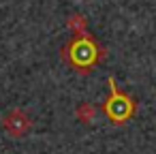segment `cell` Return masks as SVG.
I'll return each mask as SVG.
<instances>
[{
    "instance_id": "obj_5",
    "label": "cell",
    "mask_w": 156,
    "mask_h": 154,
    "mask_svg": "<svg viewBox=\"0 0 156 154\" xmlns=\"http://www.w3.org/2000/svg\"><path fill=\"white\" fill-rule=\"evenodd\" d=\"M75 116L79 122H92L96 118V107L92 103H81L77 109H75Z\"/></svg>"
},
{
    "instance_id": "obj_2",
    "label": "cell",
    "mask_w": 156,
    "mask_h": 154,
    "mask_svg": "<svg viewBox=\"0 0 156 154\" xmlns=\"http://www.w3.org/2000/svg\"><path fill=\"white\" fill-rule=\"evenodd\" d=\"M107 84H109V98L103 103L101 109H103V113L107 116V120H109L111 124H115V126L126 124V122L135 116L137 103H135V98H133L130 94H126V92L115 84L113 77H109Z\"/></svg>"
},
{
    "instance_id": "obj_3",
    "label": "cell",
    "mask_w": 156,
    "mask_h": 154,
    "mask_svg": "<svg viewBox=\"0 0 156 154\" xmlns=\"http://www.w3.org/2000/svg\"><path fill=\"white\" fill-rule=\"evenodd\" d=\"M2 126H5V131H7L13 139H20V137H26V135L30 133L32 120H30V116H28L24 109L13 107V109L2 118Z\"/></svg>"
},
{
    "instance_id": "obj_4",
    "label": "cell",
    "mask_w": 156,
    "mask_h": 154,
    "mask_svg": "<svg viewBox=\"0 0 156 154\" xmlns=\"http://www.w3.org/2000/svg\"><path fill=\"white\" fill-rule=\"evenodd\" d=\"M66 26L71 28V32L77 37V34H86L88 32V20L79 13H73L69 20H66Z\"/></svg>"
},
{
    "instance_id": "obj_1",
    "label": "cell",
    "mask_w": 156,
    "mask_h": 154,
    "mask_svg": "<svg viewBox=\"0 0 156 154\" xmlns=\"http://www.w3.org/2000/svg\"><path fill=\"white\" fill-rule=\"evenodd\" d=\"M103 58H105V49L96 43V39L90 32L73 37L62 47V60L79 75H88Z\"/></svg>"
}]
</instances>
